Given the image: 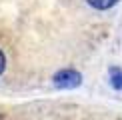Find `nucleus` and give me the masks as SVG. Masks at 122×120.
Masks as SVG:
<instances>
[{"label":"nucleus","instance_id":"f03ea898","mask_svg":"<svg viewBox=\"0 0 122 120\" xmlns=\"http://www.w3.org/2000/svg\"><path fill=\"white\" fill-rule=\"evenodd\" d=\"M110 84L116 90H122V68H110Z\"/></svg>","mask_w":122,"mask_h":120},{"label":"nucleus","instance_id":"7ed1b4c3","mask_svg":"<svg viewBox=\"0 0 122 120\" xmlns=\"http://www.w3.org/2000/svg\"><path fill=\"white\" fill-rule=\"evenodd\" d=\"M86 2L92 8H96V10H108V8H112L114 4H118V0H86Z\"/></svg>","mask_w":122,"mask_h":120},{"label":"nucleus","instance_id":"20e7f679","mask_svg":"<svg viewBox=\"0 0 122 120\" xmlns=\"http://www.w3.org/2000/svg\"><path fill=\"white\" fill-rule=\"evenodd\" d=\"M4 68H6V56H4V52L0 50V74L4 72Z\"/></svg>","mask_w":122,"mask_h":120},{"label":"nucleus","instance_id":"f257e3e1","mask_svg":"<svg viewBox=\"0 0 122 120\" xmlns=\"http://www.w3.org/2000/svg\"><path fill=\"white\" fill-rule=\"evenodd\" d=\"M52 82H54L56 88H66V90L76 88L82 82V74H80L78 70H74V68H62L52 76Z\"/></svg>","mask_w":122,"mask_h":120}]
</instances>
